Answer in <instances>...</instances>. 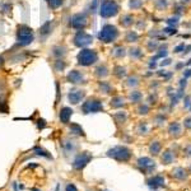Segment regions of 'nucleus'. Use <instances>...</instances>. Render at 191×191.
Instances as JSON below:
<instances>
[{"label": "nucleus", "mask_w": 191, "mask_h": 191, "mask_svg": "<svg viewBox=\"0 0 191 191\" xmlns=\"http://www.w3.org/2000/svg\"><path fill=\"white\" fill-rule=\"evenodd\" d=\"M164 158H166V161H167V162H169V153H167V154H166V157H164Z\"/></svg>", "instance_id": "39"}, {"label": "nucleus", "mask_w": 191, "mask_h": 191, "mask_svg": "<svg viewBox=\"0 0 191 191\" xmlns=\"http://www.w3.org/2000/svg\"><path fill=\"white\" fill-rule=\"evenodd\" d=\"M159 148H161V147H159L158 143H153V145L150 147V150H152L153 153H158V152H159Z\"/></svg>", "instance_id": "31"}, {"label": "nucleus", "mask_w": 191, "mask_h": 191, "mask_svg": "<svg viewBox=\"0 0 191 191\" xmlns=\"http://www.w3.org/2000/svg\"><path fill=\"white\" fill-rule=\"evenodd\" d=\"M182 48H183V45H181V46H179V47H176V48H175V51H176V52H180V50H182Z\"/></svg>", "instance_id": "37"}, {"label": "nucleus", "mask_w": 191, "mask_h": 191, "mask_svg": "<svg viewBox=\"0 0 191 191\" xmlns=\"http://www.w3.org/2000/svg\"><path fill=\"white\" fill-rule=\"evenodd\" d=\"M33 150L36 152V154H38V155H45V157H48V154L44 149H41V148H34Z\"/></svg>", "instance_id": "28"}, {"label": "nucleus", "mask_w": 191, "mask_h": 191, "mask_svg": "<svg viewBox=\"0 0 191 191\" xmlns=\"http://www.w3.org/2000/svg\"><path fill=\"white\" fill-rule=\"evenodd\" d=\"M61 149H62L64 154L69 155V154L74 153V150L76 149V144L74 143L73 140H70V139H64L61 141Z\"/></svg>", "instance_id": "11"}, {"label": "nucleus", "mask_w": 191, "mask_h": 191, "mask_svg": "<svg viewBox=\"0 0 191 191\" xmlns=\"http://www.w3.org/2000/svg\"><path fill=\"white\" fill-rule=\"evenodd\" d=\"M50 26H51V23H50V22H46L44 26L41 27L40 33H41V34H44V36H46L47 33H50Z\"/></svg>", "instance_id": "21"}, {"label": "nucleus", "mask_w": 191, "mask_h": 191, "mask_svg": "<svg viewBox=\"0 0 191 191\" xmlns=\"http://www.w3.org/2000/svg\"><path fill=\"white\" fill-rule=\"evenodd\" d=\"M72 115H73V110L72 108H70V107H62L61 111H60V115H59L60 121L62 124H68L70 117H72Z\"/></svg>", "instance_id": "13"}, {"label": "nucleus", "mask_w": 191, "mask_h": 191, "mask_svg": "<svg viewBox=\"0 0 191 191\" xmlns=\"http://www.w3.org/2000/svg\"><path fill=\"white\" fill-rule=\"evenodd\" d=\"M92 42H93V37L90 36V34L83 32V31H79L75 37H74V44L75 46L78 47H86V46H89Z\"/></svg>", "instance_id": "8"}, {"label": "nucleus", "mask_w": 191, "mask_h": 191, "mask_svg": "<svg viewBox=\"0 0 191 191\" xmlns=\"http://www.w3.org/2000/svg\"><path fill=\"white\" fill-rule=\"evenodd\" d=\"M0 111H3L4 114H6V112H8V107H6V106H3L2 103H0Z\"/></svg>", "instance_id": "35"}, {"label": "nucleus", "mask_w": 191, "mask_h": 191, "mask_svg": "<svg viewBox=\"0 0 191 191\" xmlns=\"http://www.w3.org/2000/svg\"><path fill=\"white\" fill-rule=\"evenodd\" d=\"M107 155L118 162H126L131 157V152L126 147H115L107 152Z\"/></svg>", "instance_id": "5"}, {"label": "nucleus", "mask_w": 191, "mask_h": 191, "mask_svg": "<svg viewBox=\"0 0 191 191\" xmlns=\"http://www.w3.org/2000/svg\"><path fill=\"white\" fill-rule=\"evenodd\" d=\"M96 74L100 78H102V76H106L108 74V70H107V68H106V66H98L96 69Z\"/></svg>", "instance_id": "18"}, {"label": "nucleus", "mask_w": 191, "mask_h": 191, "mask_svg": "<svg viewBox=\"0 0 191 191\" xmlns=\"http://www.w3.org/2000/svg\"><path fill=\"white\" fill-rule=\"evenodd\" d=\"M66 50V48L65 47H61V46H58V47H54V55L55 56H58V58H60V56H64V55H65V51Z\"/></svg>", "instance_id": "17"}, {"label": "nucleus", "mask_w": 191, "mask_h": 191, "mask_svg": "<svg viewBox=\"0 0 191 191\" xmlns=\"http://www.w3.org/2000/svg\"><path fill=\"white\" fill-rule=\"evenodd\" d=\"M78 59V64L82 66H89L92 64H94L98 60L97 52L93 50H89V48H83V50L78 54L76 56Z\"/></svg>", "instance_id": "2"}, {"label": "nucleus", "mask_w": 191, "mask_h": 191, "mask_svg": "<svg viewBox=\"0 0 191 191\" xmlns=\"http://www.w3.org/2000/svg\"><path fill=\"white\" fill-rule=\"evenodd\" d=\"M129 84H130V86H131V84H133V86H135V84H136V78H130Z\"/></svg>", "instance_id": "36"}, {"label": "nucleus", "mask_w": 191, "mask_h": 191, "mask_svg": "<svg viewBox=\"0 0 191 191\" xmlns=\"http://www.w3.org/2000/svg\"><path fill=\"white\" fill-rule=\"evenodd\" d=\"M51 9H58L62 5V0H45Z\"/></svg>", "instance_id": "16"}, {"label": "nucleus", "mask_w": 191, "mask_h": 191, "mask_svg": "<svg viewBox=\"0 0 191 191\" xmlns=\"http://www.w3.org/2000/svg\"><path fill=\"white\" fill-rule=\"evenodd\" d=\"M125 73H126V72H125L124 68H121V66H116V68H115V74H116L118 78H122V76L125 75Z\"/></svg>", "instance_id": "25"}, {"label": "nucleus", "mask_w": 191, "mask_h": 191, "mask_svg": "<svg viewBox=\"0 0 191 191\" xmlns=\"http://www.w3.org/2000/svg\"><path fill=\"white\" fill-rule=\"evenodd\" d=\"M140 50H139V48H134V50H133V48H131V50H130V55L131 56H135V58H138V56H140Z\"/></svg>", "instance_id": "32"}, {"label": "nucleus", "mask_w": 191, "mask_h": 191, "mask_svg": "<svg viewBox=\"0 0 191 191\" xmlns=\"http://www.w3.org/2000/svg\"><path fill=\"white\" fill-rule=\"evenodd\" d=\"M117 34H118V31H117V28L115 26L106 24V26L102 27V30H101L100 34H98V37H100V40L102 42H104V44H108V42H112V41L116 40Z\"/></svg>", "instance_id": "4"}, {"label": "nucleus", "mask_w": 191, "mask_h": 191, "mask_svg": "<svg viewBox=\"0 0 191 191\" xmlns=\"http://www.w3.org/2000/svg\"><path fill=\"white\" fill-rule=\"evenodd\" d=\"M114 55L118 56V58H121V56H124V55H125L124 48H122V47H116V48H115V51H114Z\"/></svg>", "instance_id": "27"}, {"label": "nucleus", "mask_w": 191, "mask_h": 191, "mask_svg": "<svg viewBox=\"0 0 191 191\" xmlns=\"http://www.w3.org/2000/svg\"><path fill=\"white\" fill-rule=\"evenodd\" d=\"M122 104H124V101H122L121 97L112 98V101H111V106H112V107H121Z\"/></svg>", "instance_id": "19"}, {"label": "nucleus", "mask_w": 191, "mask_h": 191, "mask_svg": "<svg viewBox=\"0 0 191 191\" xmlns=\"http://www.w3.org/2000/svg\"><path fill=\"white\" fill-rule=\"evenodd\" d=\"M138 33L135 32H129L127 33V36H126V41H129V42H135L138 40Z\"/></svg>", "instance_id": "23"}, {"label": "nucleus", "mask_w": 191, "mask_h": 191, "mask_svg": "<svg viewBox=\"0 0 191 191\" xmlns=\"http://www.w3.org/2000/svg\"><path fill=\"white\" fill-rule=\"evenodd\" d=\"M66 191H78L76 190V187L73 185V183H69V185H66V189H65Z\"/></svg>", "instance_id": "34"}, {"label": "nucleus", "mask_w": 191, "mask_h": 191, "mask_svg": "<svg viewBox=\"0 0 191 191\" xmlns=\"http://www.w3.org/2000/svg\"><path fill=\"white\" fill-rule=\"evenodd\" d=\"M169 130H171V131H176V133H180V126L177 124H173V125H171V127H169Z\"/></svg>", "instance_id": "33"}, {"label": "nucleus", "mask_w": 191, "mask_h": 191, "mask_svg": "<svg viewBox=\"0 0 191 191\" xmlns=\"http://www.w3.org/2000/svg\"><path fill=\"white\" fill-rule=\"evenodd\" d=\"M87 24H88V17L86 13L74 14L72 19H70V26L75 28V30H84Z\"/></svg>", "instance_id": "6"}, {"label": "nucleus", "mask_w": 191, "mask_h": 191, "mask_svg": "<svg viewBox=\"0 0 191 191\" xmlns=\"http://www.w3.org/2000/svg\"><path fill=\"white\" fill-rule=\"evenodd\" d=\"M100 87H101V89H103V90H104V93H108V92H110V86H108L107 83L102 82V83L100 84Z\"/></svg>", "instance_id": "30"}, {"label": "nucleus", "mask_w": 191, "mask_h": 191, "mask_svg": "<svg viewBox=\"0 0 191 191\" xmlns=\"http://www.w3.org/2000/svg\"><path fill=\"white\" fill-rule=\"evenodd\" d=\"M90 161H92V154L89 152H83V153H80L79 155H76L75 157L73 167L75 169H82V168L86 167Z\"/></svg>", "instance_id": "9"}, {"label": "nucleus", "mask_w": 191, "mask_h": 191, "mask_svg": "<svg viewBox=\"0 0 191 191\" xmlns=\"http://www.w3.org/2000/svg\"><path fill=\"white\" fill-rule=\"evenodd\" d=\"M140 98H141V94L139 93V92H133V93L130 94V100L133 102H138L140 101Z\"/></svg>", "instance_id": "24"}, {"label": "nucleus", "mask_w": 191, "mask_h": 191, "mask_svg": "<svg viewBox=\"0 0 191 191\" xmlns=\"http://www.w3.org/2000/svg\"><path fill=\"white\" fill-rule=\"evenodd\" d=\"M140 5H141L140 0H131V2H130V6H131V8H139Z\"/></svg>", "instance_id": "29"}, {"label": "nucleus", "mask_w": 191, "mask_h": 191, "mask_svg": "<svg viewBox=\"0 0 191 191\" xmlns=\"http://www.w3.org/2000/svg\"><path fill=\"white\" fill-rule=\"evenodd\" d=\"M117 13H118V5L114 0H104L101 4V8H100L101 17L111 18V17H115Z\"/></svg>", "instance_id": "3"}, {"label": "nucleus", "mask_w": 191, "mask_h": 191, "mask_svg": "<svg viewBox=\"0 0 191 191\" xmlns=\"http://www.w3.org/2000/svg\"><path fill=\"white\" fill-rule=\"evenodd\" d=\"M17 40H18V44L22 45V46L30 45L34 40V34H33L32 28H30L28 26H24V24L19 26L18 31H17Z\"/></svg>", "instance_id": "1"}, {"label": "nucleus", "mask_w": 191, "mask_h": 191, "mask_svg": "<svg viewBox=\"0 0 191 191\" xmlns=\"http://www.w3.org/2000/svg\"><path fill=\"white\" fill-rule=\"evenodd\" d=\"M140 114H147V107H141L140 108Z\"/></svg>", "instance_id": "38"}, {"label": "nucleus", "mask_w": 191, "mask_h": 191, "mask_svg": "<svg viewBox=\"0 0 191 191\" xmlns=\"http://www.w3.org/2000/svg\"><path fill=\"white\" fill-rule=\"evenodd\" d=\"M138 163L140 167H143V168H148V167H153L154 166V162L149 158H140L138 161Z\"/></svg>", "instance_id": "14"}, {"label": "nucleus", "mask_w": 191, "mask_h": 191, "mask_svg": "<svg viewBox=\"0 0 191 191\" xmlns=\"http://www.w3.org/2000/svg\"><path fill=\"white\" fill-rule=\"evenodd\" d=\"M66 79H68V82L73 83V84H78V83H83L84 78L78 70H72V72H69Z\"/></svg>", "instance_id": "12"}, {"label": "nucleus", "mask_w": 191, "mask_h": 191, "mask_svg": "<svg viewBox=\"0 0 191 191\" xmlns=\"http://www.w3.org/2000/svg\"><path fill=\"white\" fill-rule=\"evenodd\" d=\"M84 96H86V92H84V90L74 89V90L69 92L68 98H69V101H70V103H72V104H78L84 98Z\"/></svg>", "instance_id": "10"}, {"label": "nucleus", "mask_w": 191, "mask_h": 191, "mask_svg": "<svg viewBox=\"0 0 191 191\" xmlns=\"http://www.w3.org/2000/svg\"><path fill=\"white\" fill-rule=\"evenodd\" d=\"M2 61H3V59H2V58H0V64H2Z\"/></svg>", "instance_id": "40"}, {"label": "nucleus", "mask_w": 191, "mask_h": 191, "mask_svg": "<svg viewBox=\"0 0 191 191\" xmlns=\"http://www.w3.org/2000/svg\"><path fill=\"white\" fill-rule=\"evenodd\" d=\"M82 110L84 114H93V112H100L103 110V106L102 103L98 101V100H94V98H90L87 102H84L83 106H82Z\"/></svg>", "instance_id": "7"}, {"label": "nucleus", "mask_w": 191, "mask_h": 191, "mask_svg": "<svg viewBox=\"0 0 191 191\" xmlns=\"http://www.w3.org/2000/svg\"><path fill=\"white\" fill-rule=\"evenodd\" d=\"M64 68H65V62L64 61H56V64H55V69L58 70V72H61V70H64Z\"/></svg>", "instance_id": "26"}, {"label": "nucleus", "mask_w": 191, "mask_h": 191, "mask_svg": "<svg viewBox=\"0 0 191 191\" xmlns=\"http://www.w3.org/2000/svg\"><path fill=\"white\" fill-rule=\"evenodd\" d=\"M121 24L122 26H130V24H133V17L131 16H125V17H122L121 18Z\"/></svg>", "instance_id": "22"}, {"label": "nucleus", "mask_w": 191, "mask_h": 191, "mask_svg": "<svg viewBox=\"0 0 191 191\" xmlns=\"http://www.w3.org/2000/svg\"><path fill=\"white\" fill-rule=\"evenodd\" d=\"M70 131H72L73 134H75V135L84 136V131H83V129L78 124H72V125H70Z\"/></svg>", "instance_id": "15"}, {"label": "nucleus", "mask_w": 191, "mask_h": 191, "mask_svg": "<svg viewBox=\"0 0 191 191\" xmlns=\"http://www.w3.org/2000/svg\"><path fill=\"white\" fill-rule=\"evenodd\" d=\"M149 185L152 186H162L163 185V179L162 177H153L152 180H149Z\"/></svg>", "instance_id": "20"}]
</instances>
